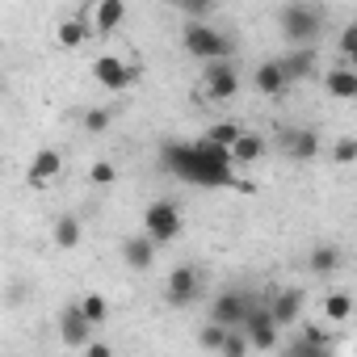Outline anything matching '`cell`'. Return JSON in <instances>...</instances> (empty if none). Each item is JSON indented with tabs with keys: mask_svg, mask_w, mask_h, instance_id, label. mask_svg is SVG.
Segmentation results:
<instances>
[{
	"mask_svg": "<svg viewBox=\"0 0 357 357\" xmlns=\"http://www.w3.org/2000/svg\"><path fill=\"white\" fill-rule=\"evenodd\" d=\"M324 22H328L324 5H307V0L303 5H282L278 9V30L294 47H315V38L324 34Z\"/></svg>",
	"mask_w": 357,
	"mask_h": 357,
	"instance_id": "obj_2",
	"label": "cell"
},
{
	"mask_svg": "<svg viewBox=\"0 0 357 357\" xmlns=\"http://www.w3.org/2000/svg\"><path fill=\"white\" fill-rule=\"evenodd\" d=\"M252 307H257V298H252L248 290H219V294H215V303H211V319H215V324H223L227 332H244V324H248Z\"/></svg>",
	"mask_w": 357,
	"mask_h": 357,
	"instance_id": "obj_5",
	"label": "cell"
},
{
	"mask_svg": "<svg viewBox=\"0 0 357 357\" xmlns=\"http://www.w3.org/2000/svg\"><path fill=\"white\" fill-rule=\"evenodd\" d=\"M252 84H257V93H265V97H278V93L290 89V80H286V72H282L278 59H265V63L252 72Z\"/></svg>",
	"mask_w": 357,
	"mask_h": 357,
	"instance_id": "obj_18",
	"label": "cell"
},
{
	"mask_svg": "<svg viewBox=\"0 0 357 357\" xmlns=\"http://www.w3.org/2000/svg\"><path fill=\"white\" fill-rule=\"evenodd\" d=\"M80 311L89 315V324H93V328H105V319H109V298L93 290V294H84V298H80Z\"/></svg>",
	"mask_w": 357,
	"mask_h": 357,
	"instance_id": "obj_25",
	"label": "cell"
},
{
	"mask_svg": "<svg viewBox=\"0 0 357 357\" xmlns=\"http://www.w3.org/2000/svg\"><path fill=\"white\" fill-rule=\"evenodd\" d=\"M340 59H344V68L357 63V17L340 30Z\"/></svg>",
	"mask_w": 357,
	"mask_h": 357,
	"instance_id": "obj_32",
	"label": "cell"
},
{
	"mask_svg": "<svg viewBox=\"0 0 357 357\" xmlns=\"http://www.w3.org/2000/svg\"><path fill=\"white\" fill-rule=\"evenodd\" d=\"M307 269H311L315 278H332V273L340 269V248H336V244H315L311 257H307Z\"/></svg>",
	"mask_w": 357,
	"mask_h": 357,
	"instance_id": "obj_22",
	"label": "cell"
},
{
	"mask_svg": "<svg viewBox=\"0 0 357 357\" xmlns=\"http://www.w3.org/2000/svg\"><path fill=\"white\" fill-rule=\"evenodd\" d=\"M185 231V219H181V206L168 202V198H155L147 202L143 211V236H151L155 244H172L176 236Z\"/></svg>",
	"mask_w": 357,
	"mask_h": 357,
	"instance_id": "obj_4",
	"label": "cell"
},
{
	"mask_svg": "<svg viewBox=\"0 0 357 357\" xmlns=\"http://www.w3.org/2000/svg\"><path fill=\"white\" fill-rule=\"evenodd\" d=\"M353 311H357V303H353L349 290H328V294H324V319H328V324H349Z\"/></svg>",
	"mask_w": 357,
	"mask_h": 357,
	"instance_id": "obj_20",
	"label": "cell"
},
{
	"mask_svg": "<svg viewBox=\"0 0 357 357\" xmlns=\"http://www.w3.org/2000/svg\"><path fill=\"white\" fill-rule=\"evenodd\" d=\"M324 89L336 101H357V72L353 68H328L324 72Z\"/></svg>",
	"mask_w": 357,
	"mask_h": 357,
	"instance_id": "obj_19",
	"label": "cell"
},
{
	"mask_svg": "<svg viewBox=\"0 0 357 357\" xmlns=\"http://www.w3.org/2000/svg\"><path fill=\"white\" fill-rule=\"evenodd\" d=\"M155 248H160V244H155L151 236H143V231H139V236H126V240H122V261H126V269L147 273V269L155 265Z\"/></svg>",
	"mask_w": 357,
	"mask_h": 357,
	"instance_id": "obj_13",
	"label": "cell"
},
{
	"mask_svg": "<svg viewBox=\"0 0 357 357\" xmlns=\"http://www.w3.org/2000/svg\"><path fill=\"white\" fill-rule=\"evenodd\" d=\"M265 303H269V311H273L278 328H294V324H303V303H307V294H303L298 286L273 290V294H269Z\"/></svg>",
	"mask_w": 357,
	"mask_h": 357,
	"instance_id": "obj_11",
	"label": "cell"
},
{
	"mask_svg": "<svg viewBox=\"0 0 357 357\" xmlns=\"http://www.w3.org/2000/svg\"><path fill=\"white\" fill-rule=\"evenodd\" d=\"M278 357H336V349H324V344H311V340H303V336H294Z\"/></svg>",
	"mask_w": 357,
	"mask_h": 357,
	"instance_id": "obj_26",
	"label": "cell"
},
{
	"mask_svg": "<svg viewBox=\"0 0 357 357\" xmlns=\"http://www.w3.org/2000/svg\"><path fill=\"white\" fill-rule=\"evenodd\" d=\"M244 336H248V344H252L257 353H269V349H278V340H282V328H278V319H273L269 303H257V307H252V315H248V324H244Z\"/></svg>",
	"mask_w": 357,
	"mask_h": 357,
	"instance_id": "obj_7",
	"label": "cell"
},
{
	"mask_svg": "<svg viewBox=\"0 0 357 357\" xmlns=\"http://www.w3.org/2000/svg\"><path fill=\"white\" fill-rule=\"evenodd\" d=\"M176 9H181V13L190 17V26H206V17L215 13V5H211V0H181Z\"/></svg>",
	"mask_w": 357,
	"mask_h": 357,
	"instance_id": "obj_29",
	"label": "cell"
},
{
	"mask_svg": "<svg viewBox=\"0 0 357 357\" xmlns=\"http://www.w3.org/2000/svg\"><path fill=\"white\" fill-rule=\"evenodd\" d=\"M202 93L211 101H231L240 93V72H236V59L227 63H206L202 68Z\"/></svg>",
	"mask_w": 357,
	"mask_h": 357,
	"instance_id": "obj_9",
	"label": "cell"
},
{
	"mask_svg": "<svg viewBox=\"0 0 357 357\" xmlns=\"http://www.w3.org/2000/svg\"><path fill=\"white\" fill-rule=\"evenodd\" d=\"M332 164H340V168L344 164H357V139L353 135H344V139L332 143Z\"/></svg>",
	"mask_w": 357,
	"mask_h": 357,
	"instance_id": "obj_31",
	"label": "cell"
},
{
	"mask_svg": "<svg viewBox=\"0 0 357 357\" xmlns=\"http://www.w3.org/2000/svg\"><path fill=\"white\" fill-rule=\"evenodd\" d=\"M59 172H63V151L59 147H38L26 176H30V185H51Z\"/></svg>",
	"mask_w": 357,
	"mask_h": 357,
	"instance_id": "obj_14",
	"label": "cell"
},
{
	"mask_svg": "<svg viewBox=\"0 0 357 357\" xmlns=\"http://www.w3.org/2000/svg\"><path fill=\"white\" fill-rule=\"evenodd\" d=\"M84 357H114V349H109L105 340H93V344L84 349Z\"/></svg>",
	"mask_w": 357,
	"mask_h": 357,
	"instance_id": "obj_35",
	"label": "cell"
},
{
	"mask_svg": "<svg viewBox=\"0 0 357 357\" xmlns=\"http://www.w3.org/2000/svg\"><path fill=\"white\" fill-rule=\"evenodd\" d=\"M198 298H202V273H198L194 265L168 269V278H164V303H168V307L185 311V307H194Z\"/></svg>",
	"mask_w": 357,
	"mask_h": 357,
	"instance_id": "obj_6",
	"label": "cell"
},
{
	"mask_svg": "<svg viewBox=\"0 0 357 357\" xmlns=\"http://www.w3.org/2000/svg\"><path fill=\"white\" fill-rule=\"evenodd\" d=\"M181 47L198 63H227V59H236V38L223 34V30H215V26H185Z\"/></svg>",
	"mask_w": 357,
	"mask_h": 357,
	"instance_id": "obj_3",
	"label": "cell"
},
{
	"mask_svg": "<svg viewBox=\"0 0 357 357\" xmlns=\"http://www.w3.org/2000/svg\"><path fill=\"white\" fill-rule=\"evenodd\" d=\"M303 340H311V344H324V349H336V332H328L324 324H307L303 319V332H298Z\"/></svg>",
	"mask_w": 357,
	"mask_h": 357,
	"instance_id": "obj_30",
	"label": "cell"
},
{
	"mask_svg": "<svg viewBox=\"0 0 357 357\" xmlns=\"http://www.w3.org/2000/svg\"><path fill=\"white\" fill-rule=\"evenodd\" d=\"M227 336H231V332H227V328H223V324H215V319H211V324H202V328H198V344H202V349H211V353H219V349H223V340H227Z\"/></svg>",
	"mask_w": 357,
	"mask_h": 357,
	"instance_id": "obj_28",
	"label": "cell"
},
{
	"mask_svg": "<svg viewBox=\"0 0 357 357\" xmlns=\"http://www.w3.org/2000/svg\"><path fill=\"white\" fill-rule=\"evenodd\" d=\"M93 34H97V30H93V22H89V17H63V22L55 26V43H59V47H68V51L84 47Z\"/></svg>",
	"mask_w": 357,
	"mask_h": 357,
	"instance_id": "obj_16",
	"label": "cell"
},
{
	"mask_svg": "<svg viewBox=\"0 0 357 357\" xmlns=\"http://www.w3.org/2000/svg\"><path fill=\"white\" fill-rule=\"evenodd\" d=\"M89 181H93V185H114V181H118V168H114L109 160H97V164L89 168Z\"/></svg>",
	"mask_w": 357,
	"mask_h": 357,
	"instance_id": "obj_34",
	"label": "cell"
},
{
	"mask_svg": "<svg viewBox=\"0 0 357 357\" xmlns=\"http://www.w3.org/2000/svg\"><path fill=\"white\" fill-rule=\"evenodd\" d=\"M97 328L89 324V315L80 311V303H68L63 311H59V340L68 344V349H89L97 336H93Z\"/></svg>",
	"mask_w": 357,
	"mask_h": 357,
	"instance_id": "obj_10",
	"label": "cell"
},
{
	"mask_svg": "<svg viewBox=\"0 0 357 357\" xmlns=\"http://www.w3.org/2000/svg\"><path fill=\"white\" fill-rule=\"evenodd\" d=\"M278 143H282V151L290 155V160H315L319 155V135L311 130V126H286L282 135H278Z\"/></svg>",
	"mask_w": 357,
	"mask_h": 357,
	"instance_id": "obj_12",
	"label": "cell"
},
{
	"mask_svg": "<svg viewBox=\"0 0 357 357\" xmlns=\"http://www.w3.org/2000/svg\"><path fill=\"white\" fill-rule=\"evenodd\" d=\"M265 151H269V139L261 130H244L231 155H236V164H257V160H265Z\"/></svg>",
	"mask_w": 357,
	"mask_h": 357,
	"instance_id": "obj_21",
	"label": "cell"
},
{
	"mask_svg": "<svg viewBox=\"0 0 357 357\" xmlns=\"http://www.w3.org/2000/svg\"><path fill=\"white\" fill-rule=\"evenodd\" d=\"M248 353H252V344H248L244 332H231V336L223 340V349H219V357H248Z\"/></svg>",
	"mask_w": 357,
	"mask_h": 357,
	"instance_id": "obj_33",
	"label": "cell"
},
{
	"mask_svg": "<svg viewBox=\"0 0 357 357\" xmlns=\"http://www.w3.org/2000/svg\"><path fill=\"white\" fill-rule=\"evenodd\" d=\"M278 63H282V72H286L290 84H294V80H307V76L315 72V47H294V51H286Z\"/></svg>",
	"mask_w": 357,
	"mask_h": 357,
	"instance_id": "obj_17",
	"label": "cell"
},
{
	"mask_svg": "<svg viewBox=\"0 0 357 357\" xmlns=\"http://www.w3.org/2000/svg\"><path fill=\"white\" fill-rule=\"evenodd\" d=\"M93 80H97L105 93H126V89L139 80V68H130V63L118 59V55H101V59L93 63Z\"/></svg>",
	"mask_w": 357,
	"mask_h": 357,
	"instance_id": "obj_8",
	"label": "cell"
},
{
	"mask_svg": "<svg viewBox=\"0 0 357 357\" xmlns=\"http://www.w3.org/2000/svg\"><path fill=\"white\" fill-rule=\"evenodd\" d=\"M240 135H244V126H240V122H215V126H206V130H202V139H211V143H219V147H227V151H236Z\"/></svg>",
	"mask_w": 357,
	"mask_h": 357,
	"instance_id": "obj_24",
	"label": "cell"
},
{
	"mask_svg": "<svg viewBox=\"0 0 357 357\" xmlns=\"http://www.w3.org/2000/svg\"><path fill=\"white\" fill-rule=\"evenodd\" d=\"M164 168L185 185L198 190H244L236 176V155L211 139H194V143H164L160 147Z\"/></svg>",
	"mask_w": 357,
	"mask_h": 357,
	"instance_id": "obj_1",
	"label": "cell"
},
{
	"mask_svg": "<svg viewBox=\"0 0 357 357\" xmlns=\"http://www.w3.org/2000/svg\"><path fill=\"white\" fill-rule=\"evenodd\" d=\"M89 22H93L97 34H109V30H118L126 22V5L122 0H97V5L89 9Z\"/></svg>",
	"mask_w": 357,
	"mask_h": 357,
	"instance_id": "obj_15",
	"label": "cell"
},
{
	"mask_svg": "<svg viewBox=\"0 0 357 357\" xmlns=\"http://www.w3.org/2000/svg\"><path fill=\"white\" fill-rule=\"evenodd\" d=\"M51 240H55V248H76V244L84 240L80 219H76V215H59V219H55V227H51Z\"/></svg>",
	"mask_w": 357,
	"mask_h": 357,
	"instance_id": "obj_23",
	"label": "cell"
},
{
	"mask_svg": "<svg viewBox=\"0 0 357 357\" xmlns=\"http://www.w3.org/2000/svg\"><path fill=\"white\" fill-rule=\"evenodd\" d=\"M109 122H114V114H109L105 105H97V109H84V118H80L84 135H105V130H109Z\"/></svg>",
	"mask_w": 357,
	"mask_h": 357,
	"instance_id": "obj_27",
	"label": "cell"
}]
</instances>
